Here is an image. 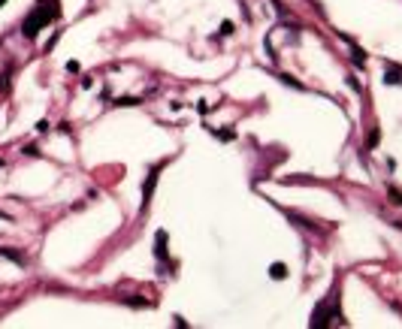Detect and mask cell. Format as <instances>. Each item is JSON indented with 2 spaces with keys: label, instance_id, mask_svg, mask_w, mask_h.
I'll return each instance as SVG.
<instances>
[{
  "label": "cell",
  "instance_id": "6da1fadb",
  "mask_svg": "<svg viewBox=\"0 0 402 329\" xmlns=\"http://www.w3.org/2000/svg\"><path fill=\"white\" fill-rule=\"evenodd\" d=\"M58 16H61L58 0H36V6L31 9V16L24 19V24H21V33L28 36V40H34V36L40 33L46 24H52Z\"/></svg>",
  "mask_w": 402,
  "mask_h": 329
},
{
  "label": "cell",
  "instance_id": "7a4b0ae2",
  "mask_svg": "<svg viewBox=\"0 0 402 329\" xmlns=\"http://www.w3.org/2000/svg\"><path fill=\"white\" fill-rule=\"evenodd\" d=\"M155 182H158V169L148 175V182L143 187V209H148V202H152V194H155Z\"/></svg>",
  "mask_w": 402,
  "mask_h": 329
},
{
  "label": "cell",
  "instance_id": "3957f363",
  "mask_svg": "<svg viewBox=\"0 0 402 329\" xmlns=\"http://www.w3.org/2000/svg\"><path fill=\"white\" fill-rule=\"evenodd\" d=\"M384 82H387V85H402V70H399V67H387Z\"/></svg>",
  "mask_w": 402,
  "mask_h": 329
},
{
  "label": "cell",
  "instance_id": "277c9868",
  "mask_svg": "<svg viewBox=\"0 0 402 329\" xmlns=\"http://www.w3.org/2000/svg\"><path fill=\"white\" fill-rule=\"evenodd\" d=\"M269 275L279 281V278H287V266H282V263H272V269H269Z\"/></svg>",
  "mask_w": 402,
  "mask_h": 329
},
{
  "label": "cell",
  "instance_id": "5b68a950",
  "mask_svg": "<svg viewBox=\"0 0 402 329\" xmlns=\"http://www.w3.org/2000/svg\"><path fill=\"white\" fill-rule=\"evenodd\" d=\"M0 257H6V260H12V263H24V257L16 254V251H9V248H0Z\"/></svg>",
  "mask_w": 402,
  "mask_h": 329
},
{
  "label": "cell",
  "instance_id": "8992f818",
  "mask_svg": "<svg viewBox=\"0 0 402 329\" xmlns=\"http://www.w3.org/2000/svg\"><path fill=\"white\" fill-rule=\"evenodd\" d=\"M378 139H381V133H378V130H372V136H369V148L378 145Z\"/></svg>",
  "mask_w": 402,
  "mask_h": 329
},
{
  "label": "cell",
  "instance_id": "52a82bcc",
  "mask_svg": "<svg viewBox=\"0 0 402 329\" xmlns=\"http://www.w3.org/2000/svg\"><path fill=\"white\" fill-rule=\"evenodd\" d=\"M391 197H393V202H399V206H402V197H399L396 191H391Z\"/></svg>",
  "mask_w": 402,
  "mask_h": 329
}]
</instances>
